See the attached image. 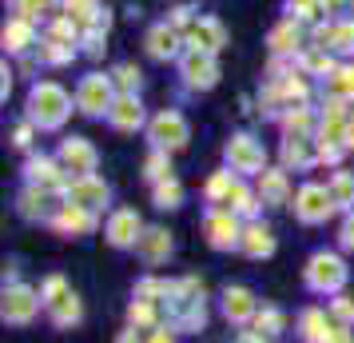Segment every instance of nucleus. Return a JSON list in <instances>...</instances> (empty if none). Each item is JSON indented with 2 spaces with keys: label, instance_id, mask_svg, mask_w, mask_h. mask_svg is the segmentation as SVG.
Segmentation results:
<instances>
[{
  "label": "nucleus",
  "instance_id": "f257e3e1",
  "mask_svg": "<svg viewBox=\"0 0 354 343\" xmlns=\"http://www.w3.org/2000/svg\"><path fill=\"white\" fill-rule=\"evenodd\" d=\"M68 112H72V100H68V92L60 84L44 80V84L32 88V96H28V116H32L40 128H60Z\"/></svg>",
  "mask_w": 354,
  "mask_h": 343
},
{
  "label": "nucleus",
  "instance_id": "f03ea898",
  "mask_svg": "<svg viewBox=\"0 0 354 343\" xmlns=\"http://www.w3.org/2000/svg\"><path fill=\"white\" fill-rule=\"evenodd\" d=\"M112 104H115V88L108 76H100V72L84 76L80 92H76V108L84 116H104V112H112Z\"/></svg>",
  "mask_w": 354,
  "mask_h": 343
},
{
  "label": "nucleus",
  "instance_id": "7ed1b4c3",
  "mask_svg": "<svg viewBox=\"0 0 354 343\" xmlns=\"http://www.w3.org/2000/svg\"><path fill=\"white\" fill-rule=\"evenodd\" d=\"M335 208L338 204L330 200V188H319V184H306V188H299V196H295V216L303 224H322Z\"/></svg>",
  "mask_w": 354,
  "mask_h": 343
},
{
  "label": "nucleus",
  "instance_id": "20e7f679",
  "mask_svg": "<svg viewBox=\"0 0 354 343\" xmlns=\"http://www.w3.org/2000/svg\"><path fill=\"white\" fill-rule=\"evenodd\" d=\"M306 283H310L315 292H338V288L346 283V267H342L338 256L319 252V256L310 260V267H306Z\"/></svg>",
  "mask_w": 354,
  "mask_h": 343
},
{
  "label": "nucleus",
  "instance_id": "39448f33",
  "mask_svg": "<svg viewBox=\"0 0 354 343\" xmlns=\"http://www.w3.org/2000/svg\"><path fill=\"white\" fill-rule=\"evenodd\" d=\"M227 164H231V172H267L263 168V148H259L255 136H231Z\"/></svg>",
  "mask_w": 354,
  "mask_h": 343
},
{
  "label": "nucleus",
  "instance_id": "423d86ee",
  "mask_svg": "<svg viewBox=\"0 0 354 343\" xmlns=\"http://www.w3.org/2000/svg\"><path fill=\"white\" fill-rule=\"evenodd\" d=\"M147 132H151V140H156L160 152H167V148L176 152V148L187 144V124H183V116L179 112H160L156 120H151V128Z\"/></svg>",
  "mask_w": 354,
  "mask_h": 343
},
{
  "label": "nucleus",
  "instance_id": "0eeeda50",
  "mask_svg": "<svg viewBox=\"0 0 354 343\" xmlns=\"http://www.w3.org/2000/svg\"><path fill=\"white\" fill-rule=\"evenodd\" d=\"M36 308H40V295H36L32 288L12 283V288L4 292V319H8V324H32Z\"/></svg>",
  "mask_w": 354,
  "mask_h": 343
},
{
  "label": "nucleus",
  "instance_id": "6e6552de",
  "mask_svg": "<svg viewBox=\"0 0 354 343\" xmlns=\"http://www.w3.org/2000/svg\"><path fill=\"white\" fill-rule=\"evenodd\" d=\"M68 204L96 212V208H104V204H108V184L96 180V176H80V180L68 184Z\"/></svg>",
  "mask_w": 354,
  "mask_h": 343
},
{
  "label": "nucleus",
  "instance_id": "1a4fd4ad",
  "mask_svg": "<svg viewBox=\"0 0 354 343\" xmlns=\"http://www.w3.org/2000/svg\"><path fill=\"white\" fill-rule=\"evenodd\" d=\"M183 76L192 88H211V84L219 80V64H215V56L211 52H187L183 56Z\"/></svg>",
  "mask_w": 354,
  "mask_h": 343
},
{
  "label": "nucleus",
  "instance_id": "9d476101",
  "mask_svg": "<svg viewBox=\"0 0 354 343\" xmlns=\"http://www.w3.org/2000/svg\"><path fill=\"white\" fill-rule=\"evenodd\" d=\"M207 240H211V247H235L243 240L239 220L231 212H211L207 216Z\"/></svg>",
  "mask_w": 354,
  "mask_h": 343
},
{
  "label": "nucleus",
  "instance_id": "9b49d317",
  "mask_svg": "<svg viewBox=\"0 0 354 343\" xmlns=\"http://www.w3.org/2000/svg\"><path fill=\"white\" fill-rule=\"evenodd\" d=\"M60 164L72 168V172H80V176H92V168H96V148L88 144V140H64L60 144Z\"/></svg>",
  "mask_w": 354,
  "mask_h": 343
},
{
  "label": "nucleus",
  "instance_id": "f8f14e48",
  "mask_svg": "<svg viewBox=\"0 0 354 343\" xmlns=\"http://www.w3.org/2000/svg\"><path fill=\"white\" fill-rule=\"evenodd\" d=\"M140 216L131 212V208H120V212L108 220V240H112L115 247H131V244H140Z\"/></svg>",
  "mask_w": 354,
  "mask_h": 343
},
{
  "label": "nucleus",
  "instance_id": "ddd939ff",
  "mask_svg": "<svg viewBox=\"0 0 354 343\" xmlns=\"http://www.w3.org/2000/svg\"><path fill=\"white\" fill-rule=\"evenodd\" d=\"M223 24H219V20H195L192 28H187V44H192L195 52H211V56H215V52L223 49Z\"/></svg>",
  "mask_w": 354,
  "mask_h": 343
},
{
  "label": "nucleus",
  "instance_id": "4468645a",
  "mask_svg": "<svg viewBox=\"0 0 354 343\" xmlns=\"http://www.w3.org/2000/svg\"><path fill=\"white\" fill-rule=\"evenodd\" d=\"M108 120H112V128H120V132H136L140 124H144V108H140L136 96H115Z\"/></svg>",
  "mask_w": 354,
  "mask_h": 343
},
{
  "label": "nucleus",
  "instance_id": "2eb2a0df",
  "mask_svg": "<svg viewBox=\"0 0 354 343\" xmlns=\"http://www.w3.org/2000/svg\"><path fill=\"white\" fill-rule=\"evenodd\" d=\"M52 224H56L60 231H68V236H84V231H92V224H96V220H92V212H88V208L64 204L60 212L52 216Z\"/></svg>",
  "mask_w": 354,
  "mask_h": 343
},
{
  "label": "nucleus",
  "instance_id": "dca6fc26",
  "mask_svg": "<svg viewBox=\"0 0 354 343\" xmlns=\"http://www.w3.org/2000/svg\"><path fill=\"white\" fill-rule=\"evenodd\" d=\"M239 247L247 252V256H251V260H263V256H271V252H274L271 228H263V224H247V228H243Z\"/></svg>",
  "mask_w": 354,
  "mask_h": 343
},
{
  "label": "nucleus",
  "instance_id": "f3484780",
  "mask_svg": "<svg viewBox=\"0 0 354 343\" xmlns=\"http://www.w3.org/2000/svg\"><path fill=\"white\" fill-rule=\"evenodd\" d=\"M223 311H227V319L243 324V319L259 315V311H255V295L247 292V288H227V292H223Z\"/></svg>",
  "mask_w": 354,
  "mask_h": 343
},
{
  "label": "nucleus",
  "instance_id": "a211bd4d",
  "mask_svg": "<svg viewBox=\"0 0 354 343\" xmlns=\"http://www.w3.org/2000/svg\"><path fill=\"white\" fill-rule=\"evenodd\" d=\"M147 52H151L156 60H171L179 52V28H171V24L151 28V33H147Z\"/></svg>",
  "mask_w": 354,
  "mask_h": 343
},
{
  "label": "nucleus",
  "instance_id": "6ab92c4d",
  "mask_svg": "<svg viewBox=\"0 0 354 343\" xmlns=\"http://www.w3.org/2000/svg\"><path fill=\"white\" fill-rule=\"evenodd\" d=\"M287 196H290V188H287V176L283 172H259V200L263 204H287Z\"/></svg>",
  "mask_w": 354,
  "mask_h": 343
},
{
  "label": "nucleus",
  "instance_id": "aec40b11",
  "mask_svg": "<svg viewBox=\"0 0 354 343\" xmlns=\"http://www.w3.org/2000/svg\"><path fill=\"white\" fill-rule=\"evenodd\" d=\"M136 247H140V256H144L147 263H160L163 256L171 252V240H167V231H163V228H147Z\"/></svg>",
  "mask_w": 354,
  "mask_h": 343
},
{
  "label": "nucleus",
  "instance_id": "412c9836",
  "mask_svg": "<svg viewBox=\"0 0 354 343\" xmlns=\"http://www.w3.org/2000/svg\"><path fill=\"white\" fill-rule=\"evenodd\" d=\"M32 40H36L32 20L17 17V20H8V24H4V49H8V52H24Z\"/></svg>",
  "mask_w": 354,
  "mask_h": 343
},
{
  "label": "nucleus",
  "instance_id": "4be33fe9",
  "mask_svg": "<svg viewBox=\"0 0 354 343\" xmlns=\"http://www.w3.org/2000/svg\"><path fill=\"white\" fill-rule=\"evenodd\" d=\"M24 172H28V180L36 184V188H56V164L48 160V156H36V160H28V168H24Z\"/></svg>",
  "mask_w": 354,
  "mask_h": 343
},
{
  "label": "nucleus",
  "instance_id": "5701e85b",
  "mask_svg": "<svg viewBox=\"0 0 354 343\" xmlns=\"http://www.w3.org/2000/svg\"><path fill=\"white\" fill-rule=\"evenodd\" d=\"M326 331H330V324H326V315H322L319 308L303 311V340L306 343H322L326 340Z\"/></svg>",
  "mask_w": 354,
  "mask_h": 343
},
{
  "label": "nucleus",
  "instance_id": "b1692460",
  "mask_svg": "<svg viewBox=\"0 0 354 343\" xmlns=\"http://www.w3.org/2000/svg\"><path fill=\"white\" fill-rule=\"evenodd\" d=\"M20 212L28 216V220H32V216H48L52 208H48V188H28V192H24V196H20Z\"/></svg>",
  "mask_w": 354,
  "mask_h": 343
},
{
  "label": "nucleus",
  "instance_id": "393cba45",
  "mask_svg": "<svg viewBox=\"0 0 354 343\" xmlns=\"http://www.w3.org/2000/svg\"><path fill=\"white\" fill-rule=\"evenodd\" d=\"M80 299H76V295L68 292L64 299H60V304H52V319H56V324L60 327H72V324H80Z\"/></svg>",
  "mask_w": 354,
  "mask_h": 343
},
{
  "label": "nucleus",
  "instance_id": "a878e982",
  "mask_svg": "<svg viewBox=\"0 0 354 343\" xmlns=\"http://www.w3.org/2000/svg\"><path fill=\"white\" fill-rule=\"evenodd\" d=\"M179 200H183V188H179V180L176 176H167V180H160L156 184V208H179Z\"/></svg>",
  "mask_w": 354,
  "mask_h": 343
},
{
  "label": "nucleus",
  "instance_id": "bb28decb",
  "mask_svg": "<svg viewBox=\"0 0 354 343\" xmlns=\"http://www.w3.org/2000/svg\"><path fill=\"white\" fill-rule=\"evenodd\" d=\"M283 164H287V168H306V164H310V152H306L303 136H287V144H283Z\"/></svg>",
  "mask_w": 354,
  "mask_h": 343
},
{
  "label": "nucleus",
  "instance_id": "cd10ccee",
  "mask_svg": "<svg viewBox=\"0 0 354 343\" xmlns=\"http://www.w3.org/2000/svg\"><path fill=\"white\" fill-rule=\"evenodd\" d=\"M330 96L354 100V68H335L330 72Z\"/></svg>",
  "mask_w": 354,
  "mask_h": 343
},
{
  "label": "nucleus",
  "instance_id": "c85d7f7f",
  "mask_svg": "<svg viewBox=\"0 0 354 343\" xmlns=\"http://www.w3.org/2000/svg\"><path fill=\"white\" fill-rule=\"evenodd\" d=\"M330 200H335L338 208H351V204H354V176L338 172L335 180H330Z\"/></svg>",
  "mask_w": 354,
  "mask_h": 343
},
{
  "label": "nucleus",
  "instance_id": "c756f323",
  "mask_svg": "<svg viewBox=\"0 0 354 343\" xmlns=\"http://www.w3.org/2000/svg\"><path fill=\"white\" fill-rule=\"evenodd\" d=\"M255 331L263 335V340H274V335L283 331V315H279L274 308H263V311L255 315Z\"/></svg>",
  "mask_w": 354,
  "mask_h": 343
},
{
  "label": "nucleus",
  "instance_id": "7c9ffc66",
  "mask_svg": "<svg viewBox=\"0 0 354 343\" xmlns=\"http://www.w3.org/2000/svg\"><path fill=\"white\" fill-rule=\"evenodd\" d=\"M40 56H44L48 64H64V60L76 56V44H64V40H44V44H40Z\"/></svg>",
  "mask_w": 354,
  "mask_h": 343
},
{
  "label": "nucleus",
  "instance_id": "2f4dec72",
  "mask_svg": "<svg viewBox=\"0 0 354 343\" xmlns=\"http://www.w3.org/2000/svg\"><path fill=\"white\" fill-rule=\"evenodd\" d=\"M271 49L274 52H295L299 49V28H295V24H279L271 33Z\"/></svg>",
  "mask_w": 354,
  "mask_h": 343
},
{
  "label": "nucleus",
  "instance_id": "473e14b6",
  "mask_svg": "<svg viewBox=\"0 0 354 343\" xmlns=\"http://www.w3.org/2000/svg\"><path fill=\"white\" fill-rule=\"evenodd\" d=\"M283 128H287V136H306V128H310V112H306L303 104H295V108L283 116Z\"/></svg>",
  "mask_w": 354,
  "mask_h": 343
},
{
  "label": "nucleus",
  "instance_id": "72a5a7b5",
  "mask_svg": "<svg viewBox=\"0 0 354 343\" xmlns=\"http://www.w3.org/2000/svg\"><path fill=\"white\" fill-rule=\"evenodd\" d=\"M231 192H235V180H231V172H215L207 180V200H231Z\"/></svg>",
  "mask_w": 354,
  "mask_h": 343
},
{
  "label": "nucleus",
  "instance_id": "f704fd0d",
  "mask_svg": "<svg viewBox=\"0 0 354 343\" xmlns=\"http://www.w3.org/2000/svg\"><path fill=\"white\" fill-rule=\"evenodd\" d=\"M303 68L306 72H315V76H330V72H335V60L326 56V49H315V52H306L303 56Z\"/></svg>",
  "mask_w": 354,
  "mask_h": 343
},
{
  "label": "nucleus",
  "instance_id": "c9c22d12",
  "mask_svg": "<svg viewBox=\"0 0 354 343\" xmlns=\"http://www.w3.org/2000/svg\"><path fill=\"white\" fill-rule=\"evenodd\" d=\"M128 319H131V327H147L156 319V304H151V299H136L128 308Z\"/></svg>",
  "mask_w": 354,
  "mask_h": 343
},
{
  "label": "nucleus",
  "instance_id": "e433bc0d",
  "mask_svg": "<svg viewBox=\"0 0 354 343\" xmlns=\"http://www.w3.org/2000/svg\"><path fill=\"white\" fill-rule=\"evenodd\" d=\"M115 84H120V92H124V96H136V88H140V68L120 64V68H115Z\"/></svg>",
  "mask_w": 354,
  "mask_h": 343
},
{
  "label": "nucleus",
  "instance_id": "4c0bfd02",
  "mask_svg": "<svg viewBox=\"0 0 354 343\" xmlns=\"http://www.w3.org/2000/svg\"><path fill=\"white\" fill-rule=\"evenodd\" d=\"M227 204H231V212H243V216H255V208H259L255 196H251L243 184H235V192H231V200H227Z\"/></svg>",
  "mask_w": 354,
  "mask_h": 343
},
{
  "label": "nucleus",
  "instance_id": "58836bf2",
  "mask_svg": "<svg viewBox=\"0 0 354 343\" xmlns=\"http://www.w3.org/2000/svg\"><path fill=\"white\" fill-rule=\"evenodd\" d=\"M290 12H299L303 20H319L326 12V0H290Z\"/></svg>",
  "mask_w": 354,
  "mask_h": 343
},
{
  "label": "nucleus",
  "instance_id": "ea45409f",
  "mask_svg": "<svg viewBox=\"0 0 354 343\" xmlns=\"http://www.w3.org/2000/svg\"><path fill=\"white\" fill-rule=\"evenodd\" d=\"M171 176V164H167V156L163 152H151V160H147V180H167Z\"/></svg>",
  "mask_w": 354,
  "mask_h": 343
},
{
  "label": "nucleus",
  "instance_id": "a19ab883",
  "mask_svg": "<svg viewBox=\"0 0 354 343\" xmlns=\"http://www.w3.org/2000/svg\"><path fill=\"white\" fill-rule=\"evenodd\" d=\"M64 295H68V283H64V279H60V276H52L48 283H44V292H40V299H44V304H48V308H52V304H60Z\"/></svg>",
  "mask_w": 354,
  "mask_h": 343
},
{
  "label": "nucleus",
  "instance_id": "79ce46f5",
  "mask_svg": "<svg viewBox=\"0 0 354 343\" xmlns=\"http://www.w3.org/2000/svg\"><path fill=\"white\" fill-rule=\"evenodd\" d=\"M330 311H335V324H354V299L351 295H338L335 304H330Z\"/></svg>",
  "mask_w": 354,
  "mask_h": 343
},
{
  "label": "nucleus",
  "instance_id": "37998d69",
  "mask_svg": "<svg viewBox=\"0 0 354 343\" xmlns=\"http://www.w3.org/2000/svg\"><path fill=\"white\" fill-rule=\"evenodd\" d=\"M330 49H342V52L354 49V24H335V40H330Z\"/></svg>",
  "mask_w": 354,
  "mask_h": 343
},
{
  "label": "nucleus",
  "instance_id": "c03bdc74",
  "mask_svg": "<svg viewBox=\"0 0 354 343\" xmlns=\"http://www.w3.org/2000/svg\"><path fill=\"white\" fill-rule=\"evenodd\" d=\"M322 343H354V335H351V327L346 324H330V331H326V340Z\"/></svg>",
  "mask_w": 354,
  "mask_h": 343
},
{
  "label": "nucleus",
  "instance_id": "a18cd8bd",
  "mask_svg": "<svg viewBox=\"0 0 354 343\" xmlns=\"http://www.w3.org/2000/svg\"><path fill=\"white\" fill-rule=\"evenodd\" d=\"M52 0H20V8H24V20H32L36 12H44Z\"/></svg>",
  "mask_w": 354,
  "mask_h": 343
},
{
  "label": "nucleus",
  "instance_id": "49530a36",
  "mask_svg": "<svg viewBox=\"0 0 354 343\" xmlns=\"http://www.w3.org/2000/svg\"><path fill=\"white\" fill-rule=\"evenodd\" d=\"M12 144H17V148H28V144H32V128H28V124H20V128L12 132Z\"/></svg>",
  "mask_w": 354,
  "mask_h": 343
},
{
  "label": "nucleus",
  "instance_id": "de8ad7c7",
  "mask_svg": "<svg viewBox=\"0 0 354 343\" xmlns=\"http://www.w3.org/2000/svg\"><path fill=\"white\" fill-rule=\"evenodd\" d=\"M342 247H351L354 252V212L346 216V224H342Z\"/></svg>",
  "mask_w": 354,
  "mask_h": 343
},
{
  "label": "nucleus",
  "instance_id": "09e8293b",
  "mask_svg": "<svg viewBox=\"0 0 354 343\" xmlns=\"http://www.w3.org/2000/svg\"><path fill=\"white\" fill-rule=\"evenodd\" d=\"M187 20H192V8H187V4H179V8H176V17H171V28H183Z\"/></svg>",
  "mask_w": 354,
  "mask_h": 343
},
{
  "label": "nucleus",
  "instance_id": "8fccbe9b",
  "mask_svg": "<svg viewBox=\"0 0 354 343\" xmlns=\"http://www.w3.org/2000/svg\"><path fill=\"white\" fill-rule=\"evenodd\" d=\"M147 343H176V335L163 327V331H151V340H147Z\"/></svg>",
  "mask_w": 354,
  "mask_h": 343
},
{
  "label": "nucleus",
  "instance_id": "3c124183",
  "mask_svg": "<svg viewBox=\"0 0 354 343\" xmlns=\"http://www.w3.org/2000/svg\"><path fill=\"white\" fill-rule=\"evenodd\" d=\"M115 343H144V340H140V335H136V327H131V331H124Z\"/></svg>",
  "mask_w": 354,
  "mask_h": 343
},
{
  "label": "nucleus",
  "instance_id": "603ef678",
  "mask_svg": "<svg viewBox=\"0 0 354 343\" xmlns=\"http://www.w3.org/2000/svg\"><path fill=\"white\" fill-rule=\"evenodd\" d=\"M239 343H263V335L259 331H247V335H239Z\"/></svg>",
  "mask_w": 354,
  "mask_h": 343
},
{
  "label": "nucleus",
  "instance_id": "864d4df0",
  "mask_svg": "<svg viewBox=\"0 0 354 343\" xmlns=\"http://www.w3.org/2000/svg\"><path fill=\"white\" fill-rule=\"evenodd\" d=\"M346 148H354V120H351V128H346Z\"/></svg>",
  "mask_w": 354,
  "mask_h": 343
},
{
  "label": "nucleus",
  "instance_id": "5fc2aeb1",
  "mask_svg": "<svg viewBox=\"0 0 354 343\" xmlns=\"http://www.w3.org/2000/svg\"><path fill=\"white\" fill-rule=\"evenodd\" d=\"M338 4H342V0H326V8H338Z\"/></svg>",
  "mask_w": 354,
  "mask_h": 343
}]
</instances>
